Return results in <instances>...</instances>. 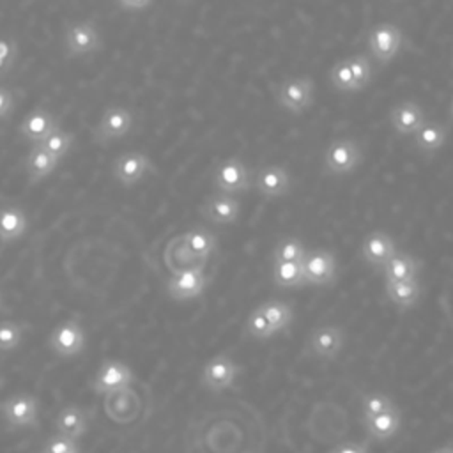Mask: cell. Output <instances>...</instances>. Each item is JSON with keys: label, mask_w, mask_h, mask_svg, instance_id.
I'll return each mask as SVG.
<instances>
[{"label": "cell", "mask_w": 453, "mask_h": 453, "mask_svg": "<svg viewBox=\"0 0 453 453\" xmlns=\"http://www.w3.org/2000/svg\"><path fill=\"white\" fill-rule=\"evenodd\" d=\"M274 99L283 111L290 115H301L313 106L315 81L308 74L288 76L276 87Z\"/></svg>", "instance_id": "1"}, {"label": "cell", "mask_w": 453, "mask_h": 453, "mask_svg": "<svg viewBox=\"0 0 453 453\" xmlns=\"http://www.w3.org/2000/svg\"><path fill=\"white\" fill-rule=\"evenodd\" d=\"M363 163V147L350 136H340L329 142L324 152V172L327 175H349Z\"/></svg>", "instance_id": "2"}, {"label": "cell", "mask_w": 453, "mask_h": 453, "mask_svg": "<svg viewBox=\"0 0 453 453\" xmlns=\"http://www.w3.org/2000/svg\"><path fill=\"white\" fill-rule=\"evenodd\" d=\"M366 46L370 60L377 62L379 65H388L403 46V32L395 23H377L366 34Z\"/></svg>", "instance_id": "3"}, {"label": "cell", "mask_w": 453, "mask_h": 453, "mask_svg": "<svg viewBox=\"0 0 453 453\" xmlns=\"http://www.w3.org/2000/svg\"><path fill=\"white\" fill-rule=\"evenodd\" d=\"M216 191L228 195H242L253 188V172L241 157H226L219 161L212 172Z\"/></svg>", "instance_id": "4"}, {"label": "cell", "mask_w": 453, "mask_h": 453, "mask_svg": "<svg viewBox=\"0 0 453 453\" xmlns=\"http://www.w3.org/2000/svg\"><path fill=\"white\" fill-rule=\"evenodd\" d=\"M87 345V333L80 320L65 319L53 327L48 336V347L57 357L73 359L78 357Z\"/></svg>", "instance_id": "5"}, {"label": "cell", "mask_w": 453, "mask_h": 453, "mask_svg": "<svg viewBox=\"0 0 453 453\" xmlns=\"http://www.w3.org/2000/svg\"><path fill=\"white\" fill-rule=\"evenodd\" d=\"M0 412L9 430L37 428L39 400L32 393H16L0 403Z\"/></svg>", "instance_id": "6"}, {"label": "cell", "mask_w": 453, "mask_h": 453, "mask_svg": "<svg viewBox=\"0 0 453 453\" xmlns=\"http://www.w3.org/2000/svg\"><path fill=\"white\" fill-rule=\"evenodd\" d=\"M133 113L124 106H108L99 122L92 129V140L99 145H106L126 138L133 129Z\"/></svg>", "instance_id": "7"}, {"label": "cell", "mask_w": 453, "mask_h": 453, "mask_svg": "<svg viewBox=\"0 0 453 453\" xmlns=\"http://www.w3.org/2000/svg\"><path fill=\"white\" fill-rule=\"evenodd\" d=\"M101 34L90 19L76 21L69 25L64 32V50L65 55L71 58L94 55L101 50Z\"/></svg>", "instance_id": "8"}, {"label": "cell", "mask_w": 453, "mask_h": 453, "mask_svg": "<svg viewBox=\"0 0 453 453\" xmlns=\"http://www.w3.org/2000/svg\"><path fill=\"white\" fill-rule=\"evenodd\" d=\"M134 382V373L129 365L119 359H104L96 375L90 380V388L97 395H110L131 388Z\"/></svg>", "instance_id": "9"}, {"label": "cell", "mask_w": 453, "mask_h": 453, "mask_svg": "<svg viewBox=\"0 0 453 453\" xmlns=\"http://www.w3.org/2000/svg\"><path fill=\"white\" fill-rule=\"evenodd\" d=\"M301 267L304 274V283L315 285V287L331 285L338 274L336 257L333 251L326 248L308 250L301 262Z\"/></svg>", "instance_id": "10"}, {"label": "cell", "mask_w": 453, "mask_h": 453, "mask_svg": "<svg viewBox=\"0 0 453 453\" xmlns=\"http://www.w3.org/2000/svg\"><path fill=\"white\" fill-rule=\"evenodd\" d=\"M239 372V365L228 354H216L203 365L200 384L212 393H219L234 386Z\"/></svg>", "instance_id": "11"}, {"label": "cell", "mask_w": 453, "mask_h": 453, "mask_svg": "<svg viewBox=\"0 0 453 453\" xmlns=\"http://www.w3.org/2000/svg\"><path fill=\"white\" fill-rule=\"evenodd\" d=\"M345 345V333L340 326L326 324L315 327L306 342V352L320 361L334 359Z\"/></svg>", "instance_id": "12"}, {"label": "cell", "mask_w": 453, "mask_h": 453, "mask_svg": "<svg viewBox=\"0 0 453 453\" xmlns=\"http://www.w3.org/2000/svg\"><path fill=\"white\" fill-rule=\"evenodd\" d=\"M253 188L264 198H283L292 189V177L281 165H262L253 172Z\"/></svg>", "instance_id": "13"}, {"label": "cell", "mask_w": 453, "mask_h": 453, "mask_svg": "<svg viewBox=\"0 0 453 453\" xmlns=\"http://www.w3.org/2000/svg\"><path fill=\"white\" fill-rule=\"evenodd\" d=\"M207 283L209 278L205 274V267H195L173 273L168 278L165 288L173 301H191L203 294Z\"/></svg>", "instance_id": "14"}, {"label": "cell", "mask_w": 453, "mask_h": 453, "mask_svg": "<svg viewBox=\"0 0 453 453\" xmlns=\"http://www.w3.org/2000/svg\"><path fill=\"white\" fill-rule=\"evenodd\" d=\"M241 200L235 195L214 191L200 205L203 219L214 225H232L241 216Z\"/></svg>", "instance_id": "15"}, {"label": "cell", "mask_w": 453, "mask_h": 453, "mask_svg": "<svg viewBox=\"0 0 453 453\" xmlns=\"http://www.w3.org/2000/svg\"><path fill=\"white\" fill-rule=\"evenodd\" d=\"M149 172H152V161L147 154L138 150L122 152L113 159L111 173L122 186L138 184Z\"/></svg>", "instance_id": "16"}, {"label": "cell", "mask_w": 453, "mask_h": 453, "mask_svg": "<svg viewBox=\"0 0 453 453\" xmlns=\"http://www.w3.org/2000/svg\"><path fill=\"white\" fill-rule=\"evenodd\" d=\"M396 251L395 239L384 230H372L361 241V257L373 269H382Z\"/></svg>", "instance_id": "17"}, {"label": "cell", "mask_w": 453, "mask_h": 453, "mask_svg": "<svg viewBox=\"0 0 453 453\" xmlns=\"http://www.w3.org/2000/svg\"><path fill=\"white\" fill-rule=\"evenodd\" d=\"M60 127V120L46 108H35L23 117L18 133L27 143L39 145L51 131Z\"/></svg>", "instance_id": "18"}, {"label": "cell", "mask_w": 453, "mask_h": 453, "mask_svg": "<svg viewBox=\"0 0 453 453\" xmlns=\"http://www.w3.org/2000/svg\"><path fill=\"white\" fill-rule=\"evenodd\" d=\"M426 122L425 110L412 99L396 103L389 111V124L400 136H412Z\"/></svg>", "instance_id": "19"}, {"label": "cell", "mask_w": 453, "mask_h": 453, "mask_svg": "<svg viewBox=\"0 0 453 453\" xmlns=\"http://www.w3.org/2000/svg\"><path fill=\"white\" fill-rule=\"evenodd\" d=\"M55 434L78 441L88 430V412L80 405H65L53 419Z\"/></svg>", "instance_id": "20"}, {"label": "cell", "mask_w": 453, "mask_h": 453, "mask_svg": "<svg viewBox=\"0 0 453 453\" xmlns=\"http://www.w3.org/2000/svg\"><path fill=\"white\" fill-rule=\"evenodd\" d=\"M163 260H165V265L173 273H179V271H186V269H195V267H205L207 265V260H202L198 257H195L184 244V239H182V234H177L173 235L166 246H165V251H163Z\"/></svg>", "instance_id": "21"}, {"label": "cell", "mask_w": 453, "mask_h": 453, "mask_svg": "<svg viewBox=\"0 0 453 453\" xmlns=\"http://www.w3.org/2000/svg\"><path fill=\"white\" fill-rule=\"evenodd\" d=\"M28 228L25 211L16 203L0 205V242L11 244L19 241Z\"/></svg>", "instance_id": "22"}, {"label": "cell", "mask_w": 453, "mask_h": 453, "mask_svg": "<svg viewBox=\"0 0 453 453\" xmlns=\"http://www.w3.org/2000/svg\"><path fill=\"white\" fill-rule=\"evenodd\" d=\"M448 126L439 120H426L414 134H412V145L421 154H435L442 149V145L448 140Z\"/></svg>", "instance_id": "23"}, {"label": "cell", "mask_w": 453, "mask_h": 453, "mask_svg": "<svg viewBox=\"0 0 453 453\" xmlns=\"http://www.w3.org/2000/svg\"><path fill=\"white\" fill-rule=\"evenodd\" d=\"M106 414L117 423H127L138 414V395L127 388L106 395L104 400Z\"/></svg>", "instance_id": "24"}, {"label": "cell", "mask_w": 453, "mask_h": 453, "mask_svg": "<svg viewBox=\"0 0 453 453\" xmlns=\"http://www.w3.org/2000/svg\"><path fill=\"white\" fill-rule=\"evenodd\" d=\"M363 426H365L370 439H373L377 442H386V441L393 439L398 434V430L402 426V414L395 407V409H391L388 412H382L379 416L365 418Z\"/></svg>", "instance_id": "25"}, {"label": "cell", "mask_w": 453, "mask_h": 453, "mask_svg": "<svg viewBox=\"0 0 453 453\" xmlns=\"http://www.w3.org/2000/svg\"><path fill=\"white\" fill-rule=\"evenodd\" d=\"M58 165V159L48 154L42 147L34 145L25 156V172L30 184H37L50 177Z\"/></svg>", "instance_id": "26"}, {"label": "cell", "mask_w": 453, "mask_h": 453, "mask_svg": "<svg viewBox=\"0 0 453 453\" xmlns=\"http://www.w3.org/2000/svg\"><path fill=\"white\" fill-rule=\"evenodd\" d=\"M382 273H384L386 283L411 281V280H418L419 264L412 255H409L405 251H396L389 258V262L382 267Z\"/></svg>", "instance_id": "27"}, {"label": "cell", "mask_w": 453, "mask_h": 453, "mask_svg": "<svg viewBox=\"0 0 453 453\" xmlns=\"http://www.w3.org/2000/svg\"><path fill=\"white\" fill-rule=\"evenodd\" d=\"M182 239L186 248L198 258L209 260V257L216 251L218 248V239L216 235L205 228V226H193L186 232H182Z\"/></svg>", "instance_id": "28"}, {"label": "cell", "mask_w": 453, "mask_h": 453, "mask_svg": "<svg viewBox=\"0 0 453 453\" xmlns=\"http://www.w3.org/2000/svg\"><path fill=\"white\" fill-rule=\"evenodd\" d=\"M386 297L396 308L409 310V308H412L419 301V297H421V285H419L418 280L386 283Z\"/></svg>", "instance_id": "29"}, {"label": "cell", "mask_w": 453, "mask_h": 453, "mask_svg": "<svg viewBox=\"0 0 453 453\" xmlns=\"http://www.w3.org/2000/svg\"><path fill=\"white\" fill-rule=\"evenodd\" d=\"M262 310V313L265 315L267 322L271 324L274 334L285 331L290 324H292V319H294V310L288 303L285 301H280V299H269L265 303H262L258 306Z\"/></svg>", "instance_id": "30"}, {"label": "cell", "mask_w": 453, "mask_h": 453, "mask_svg": "<svg viewBox=\"0 0 453 453\" xmlns=\"http://www.w3.org/2000/svg\"><path fill=\"white\" fill-rule=\"evenodd\" d=\"M273 281L281 288L306 285L301 262H273Z\"/></svg>", "instance_id": "31"}, {"label": "cell", "mask_w": 453, "mask_h": 453, "mask_svg": "<svg viewBox=\"0 0 453 453\" xmlns=\"http://www.w3.org/2000/svg\"><path fill=\"white\" fill-rule=\"evenodd\" d=\"M308 248L297 237H283L273 250V262H303Z\"/></svg>", "instance_id": "32"}, {"label": "cell", "mask_w": 453, "mask_h": 453, "mask_svg": "<svg viewBox=\"0 0 453 453\" xmlns=\"http://www.w3.org/2000/svg\"><path fill=\"white\" fill-rule=\"evenodd\" d=\"M329 81L333 88L340 94H357L354 76L349 65V58H342L336 64H333L329 71Z\"/></svg>", "instance_id": "33"}, {"label": "cell", "mask_w": 453, "mask_h": 453, "mask_svg": "<svg viewBox=\"0 0 453 453\" xmlns=\"http://www.w3.org/2000/svg\"><path fill=\"white\" fill-rule=\"evenodd\" d=\"M73 142H74V134L62 129V127H57L55 131H51L41 143L39 147H42L48 154H51L53 157H57L58 161L71 150L73 147Z\"/></svg>", "instance_id": "34"}, {"label": "cell", "mask_w": 453, "mask_h": 453, "mask_svg": "<svg viewBox=\"0 0 453 453\" xmlns=\"http://www.w3.org/2000/svg\"><path fill=\"white\" fill-rule=\"evenodd\" d=\"M395 402L389 395L380 393V391H370L361 396V416L365 418H373L382 412H388L395 409Z\"/></svg>", "instance_id": "35"}, {"label": "cell", "mask_w": 453, "mask_h": 453, "mask_svg": "<svg viewBox=\"0 0 453 453\" xmlns=\"http://www.w3.org/2000/svg\"><path fill=\"white\" fill-rule=\"evenodd\" d=\"M349 58V65H350V71H352V76H354V83H356V88L357 92L365 90L372 80H373V65H372V60L368 55L365 53H356L352 57H347Z\"/></svg>", "instance_id": "36"}, {"label": "cell", "mask_w": 453, "mask_h": 453, "mask_svg": "<svg viewBox=\"0 0 453 453\" xmlns=\"http://www.w3.org/2000/svg\"><path fill=\"white\" fill-rule=\"evenodd\" d=\"M25 324L16 320H0V352L14 350L21 345Z\"/></svg>", "instance_id": "37"}, {"label": "cell", "mask_w": 453, "mask_h": 453, "mask_svg": "<svg viewBox=\"0 0 453 453\" xmlns=\"http://www.w3.org/2000/svg\"><path fill=\"white\" fill-rule=\"evenodd\" d=\"M244 331L248 333V336H251L255 340H269L271 336H274L271 324L267 322L265 315L262 313V310L258 306L248 315V319L244 322Z\"/></svg>", "instance_id": "38"}, {"label": "cell", "mask_w": 453, "mask_h": 453, "mask_svg": "<svg viewBox=\"0 0 453 453\" xmlns=\"http://www.w3.org/2000/svg\"><path fill=\"white\" fill-rule=\"evenodd\" d=\"M41 453H80V448H78V442L74 439L53 434L44 442Z\"/></svg>", "instance_id": "39"}, {"label": "cell", "mask_w": 453, "mask_h": 453, "mask_svg": "<svg viewBox=\"0 0 453 453\" xmlns=\"http://www.w3.org/2000/svg\"><path fill=\"white\" fill-rule=\"evenodd\" d=\"M14 104H16V99L12 90L7 87H0V120L11 115V111L14 110Z\"/></svg>", "instance_id": "40"}, {"label": "cell", "mask_w": 453, "mask_h": 453, "mask_svg": "<svg viewBox=\"0 0 453 453\" xmlns=\"http://www.w3.org/2000/svg\"><path fill=\"white\" fill-rule=\"evenodd\" d=\"M329 453H370L368 442H357V441H347L334 446Z\"/></svg>", "instance_id": "41"}, {"label": "cell", "mask_w": 453, "mask_h": 453, "mask_svg": "<svg viewBox=\"0 0 453 453\" xmlns=\"http://www.w3.org/2000/svg\"><path fill=\"white\" fill-rule=\"evenodd\" d=\"M16 42L12 39H7V37H0V58L5 60V62H11L14 64L16 60Z\"/></svg>", "instance_id": "42"}, {"label": "cell", "mask_w": 453, "mask_h": 453, "mask_svg": "<svg viewBox=\"0 0 453 453\" xmlns=\"http://www.w3.org/2000/svg\"><path fill=\"white\" fill-rule=\"evenodd\" d=\"M115 2L122 11H129V12L145 11L152 4V0H115Z\"/></svg>", "instance_id": "43"}, {"label": "cell", "mask_w": 453, "mask_h": 453, "mask_svg": "<svg viewBox=\"0 0 453 453\" xmlns=\"http://www.w3.org/2000/svg\"><path fill=\"white\" fill-rule=\"evenodd\" d=\"M14 64H11V62H5V60H2L0 58V78L2 76H5L9 71H11V67H12Z\"/></svg>", "instance_id": "44"}, {"label": "cell", "mask_w": 453, "mask_h": 453, "mask_svg": "<svg viewBox=\"0 0 453 453\" xmlns=\"http://www.w3.org/2000/svg\"><path fill=\"white\" fill-rule=\"evenodd\" d=\"M430 453H453V446L446 444V446H441V448H437V449H434Z\"/></svg>", "instance_id": "45"}, {"label": "cell", "mask_w": 453, "mask_h": 453, "mask_svg": "<svg viewBox=\"0 0 453 453\" xmlns=\"http://www.w3.org/2000/svg\"><path fill=\"white\" fill-rule=\"evenodd\" d=\"M4 310V292L0 290V311Z\"/></svg>", "instance_id": "46"}, {"label": "cell", "mask_w": 453, "mask_h": 453, "mask_svg": "<svg viewBox=\"0 0 453 453\" xmlns=\"http://www.w3.org/2000/svg\"><path fill=\"white\" fill-rule=\"evenodd\" d=\"M449 117H451V120H453V99H451V103H449Z\"/></svg>", "instance_id": "47"}, {"label": "cell", "mask_w": 453, "mask_h": 453, "mask_svg": "<svg viewBox=\"0 0 453 453\" xmlns=\"http://www.w3.org/2000/svg\"><path fill=\"white\" fill-rule=\"evenodd\" d=\"M4 388V377H0V389Z\"/></svg>", "instance_id": "48"}, {"label": "cell", "mask_w": 453, "mask_h": 453, "mask_svg": "<svg viewBox=\"0 0 453 453\" xmlns=\"http://www.w3.org/2000/svg\"><path fill=\"white\" fill-rule=\"evenodd\" d=\"M248 453H257V451H248Z\"/></svg>", "instance_id": "49"}]
</instances>
